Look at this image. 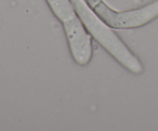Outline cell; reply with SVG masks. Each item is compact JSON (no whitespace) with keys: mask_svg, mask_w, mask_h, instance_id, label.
<instances>
[{"mask_svg":"<svg viewBox=\"0 0 158 131\" xmlns=\"http://www.w3.org/2000/svg\"><path fill=\"white\" fill-rule=\"evenodd\" d=\"M72 2L91 37L97 40L126 69L133 73H141L143 70L141 62L87 2L86 0H72Z\"/></svg>","mask_w":158,"mask_h":131,"instance_id":"cell-1","label":"cell"},{"mask_svg":"<svg viewBox=\"0 0 158 131\" xmlns=\"http://www.w3.org/2000/svg\"><path fill=\"white\" fill-rule=\"evenodd\" d=\"M46 2L56 17L63 24L73 59L79 65H87L93 55L91 35L77 14L72 0Z\"/></svg>","mask_w":158,"mask_h":131,"instance_id":"cell-2","label":"cell"},{"mask_svg":"<svg viewBox=\"0 0 158 131\" xmlns=\"http://www.w3.org/2000/svg\"><path fill=\"white\" fill-rule=\"evenodd\" d=\"M93 9L116 29H133L147 24L158 16V0L143 7L125 12H117L103 0H86Z\"/></svg>","mask_w":158,"mask_h":131,"instance_id":"cell-3","label":"cell"}]
</instances>
